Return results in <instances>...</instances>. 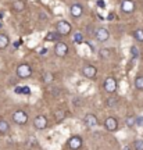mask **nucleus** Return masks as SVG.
Returning <instances> with one entry per match:
<instances>
[{
    "label": "nucleus",
    "mask_w": 143,
    "mask_h": 150,
    "mask_svg": "<svg viewBox=\"0 0 143 150\" xmlns=\"http://www.w3.org/2000/svg\"><path fill=\"white\" fill-rule=\"evenodd\" d=\"M93 38H96V40L100 43H104L107 42L108 39H110V32H108V29L104 27H99L95 29V35Z\"/></svg>",
    "instance_id": "f257e3e1"
},
{
    "label": "nucleus",
    "mask_w": 143,
    "mask_h": 150,
    "mask_svg": "<svg viewBox=\"0 0 143 150\" xmlns=\"http://www.w3.org/2000/svg\"><path fill=\"white\" fill-rule=\"evenodd\" d=\"M32 75V68L29 64H20L17 67V76L18 78H22V79H25V78H29Z\"/></svg>",
    "instance_id": "f03ea898"
},
{
    "label": "nucleus",
    "mask_w": 143,
    "mask_h": 150,
    "mask_svg": "<svg viewBox=\"0 0 143 150\" xmlns=\"http://www.w3.org/2000/svg\"><path fill=\"white\" fill-rule=\"evenodd\" d=\"M13 121L18 125H25L28 122V114L24 110H17L13 112Z\"/></svg>",
    "instance_id": "7ed1b4c3"
},
{
    "label": "nucleus",
    "mask_w": 143,
    "mask_h": 150,
    "mask_svg": "<svg viewBox=\"0 0 143 150\" xmlns=\"http://www.w3.org/2000/svg\"><path fill=\"white\" fill-rule=\"evenodd\" d=\"M56 28H57V32L61 35V36H67V35H69L71 33V24H69L68 21H65V20H63V21H58L57 25H56Z\"/></svg>",
    "instance_id": "20e7f679"
},
{
    "label": "nucleus",
    "mask_w": 143,
    "mask_h": 150,
    "mask_svg": "<svg viewBox=\"0 0 143 150\" xmlns=\"http://www.w3.org/2000/svg\"><path fill=\"white\" fill-rule=\"evenodd\" d=\"M103 88L107 93H114L117 91V79L114 76H107L103 82Z\"/></svg>",
    "instance_id": "39448f33"
},
{
    "label": "nucleus",
    "mask_w": 143,
    "mask_h": 150,
    "mask_svg": "<svg viewBox=\"0 0 143 150\" xmlns=\"http://www.w3.org/2000/svg\"><path fill=\"white\" fill-rule=\"evenodd\" d=\"M54 53H56L57 57H65L68 54V45L58 40L56 43V46H54Z\"/></svg>",
    "instance_id": "423d86ee"
},
{
    "label": "nucleus",
    "mask_w": 143,
    "mask_h": 150,
    "mask_svg": "<svg viewBox=\"0 0 143 150\" xmlns=\"http://www.w3.org/2000/svg\"><path fill=\"white\" fill-rule=\"evenodd\" d=\"M82 145H84V140L78 135H74L68 139V147L71 150H79L82 147Z\"/></svg>",
    "instance_id": "0eeeda50"
},
{
    "label": "nucleus",
    "mask_w": 143,
    "mask_h": 150,
    "mask_svg": "<svg viewBox=\"0 0 143 150\" xmlns=\"http://www.w3.org/2000/svg\"><path fill=\"white\" fill-rule=\"evenodd\" d=\"M33 125H35V128L39 129V131H43V129L47 128V118L45 117V115H36L35 120H33Z\"/></svg>",
    "instance_id": "6e6552de"
},
{
    "label": "nucleus",
    "mask_w": 143,
    "mask_h": 150,
    "mask_svg": "<svg viewBox=\"0 0 143 150\" xmlns=\"http://www.w3.org/2000/svg\"><path fill=\"white\" fill-rule=\"evenodd\" d=\"M104 128L108 132H115L117 129H118V121H117V118L107 117L106 121H104Z\"/></svg>",
    "instance_id": "1a4fd4ad"
},
{
    "label": "nucleus",
    "mask_w": 143,
    "mask_h": 150,
    "mask_svg": "<svg viewBox=\"0 0 143 150\" xmlns=\"http://www.w3.org/2000/svg\"><path fill=\"white\" fill-rule=\"evenodd\" d=\"M69 14L72 18H81L82 14H84V7L78 3H74V4L69 6Z\"/></svg>",
    "instance_id": "9d476101"
},
{
    "label": "nucleus",
    "mask_w": 143,
    "mask_h": 150,
    "mask_svg": "<svg viewBox=\"0 0 143 150\" xmlns=\"http://www.w3.org/2000/svg\"><path fill=\"white\" fill-rule=\"evenodd\" d=\"M84 124H85L88 128H96V127L99 125V121H97L96 115H93V114H86L85 118H84Z\"/></svg>",
    "instance_id": "9b49d317"
},
{
    "label": "nucleus",
    "mask_w": 143,
    "mask_h": 150,
    "mask_svg": "<svg viewBox=\"0 0 143 150\" xmlns=\"http://www.w3.org/2000/svg\"><path fill=\"white\" fill-rule=\"evenodd\" d=\"M82 74L85 75L86 78H89V79H92V78H95L96 75H97V68H96L95 65H85L84 68H82Z\"/></svg>",
    "instance_id": "f8f14e48"
},
{
    "label": "nucleus",
    "mask_w": 143,
    "mask_h": 150,
    "mask_svg": "<svg viewBox=\"0 0 143 150\" xmlns=\"http://www.w3.org/2000/svg\"><path fill=\"white\" fill-rule=\"evenodd\" d=\"M121 10L122 13H127V14H131L135 11V3L133 0H124L121 3Z\"/></svg>",
    "instance_id": "ddd939ff"
},
{
    "label": "nucleus",
    "mask_w": 143,
    "mask_h": 150,
    "mask_svg": "<svg viewBox=\"0 0 143 150\" xmlns=\"http://www.w3.org/2000/svg\"><path fill=\"white\" fill-rule=\"evenodd\" d=\"M61 39V35L56 31V32H49L45 38V40H47V42H58Z\"/></svg>",
    "instance_id": "4468645a"
},
{
    "label": "nucleus",
    "mask_w": 143,
    "mask_h": 150,
    "mask_svg": "<svg viewBox=\"0 0 143 150\" xmlns=\"http://www.w3.org/2000/svg\"><path fill=\"white\" fill-rule=\"evenodd\" d=\"M10 45V38L7 36L6 33H0V50L6 49Z\"/></svg>",
    "instance_id": "2eb2a0df"
},
{
    "label": "nucleus",
    "mask_w": 143,
    "mask_h": 150,
    "mask_svg": "<svg viewBox=\"0 0 143 150\" xmlns=\"http://www.w3.org/2000/svg\"><path fill=\"white\" fill-rule=\"evenodd\" d=\"M8 131H10L8 122L6 120H3V118H0V135H6Z\"/></svg>",
    "instance_id": "dca6fc26"
},
{
    "label": "nucleus",
    "mask_w": 143,
    "mask_h": 150,
    "mask_svg": "<svg viewBox=\"0 0 143 150\" xmlns=\"http://www.w3.org/2000/svg\"><path fill=\"white\" fill-rule=\"evenodd\" d=\"M24 8H25V3L22 1V0H16L14 3H13V10L14 11H24Z\"/></svg>",
    "instance_id": "f3484780"
},
{
    "label": "nucleus",
    "mask_w": 143,
    "mask_h": 150,
    "mask_svg": "<svg viewBox=\"0 0 143 150\" xmlns=\"http://www.w3.org/2000/svg\"><path fill=\"white\" fill-rule=\"evenodd\" d=\"M65 115H67V112L64 111V110H57V111L54 112V118H56L57 122H63L64 120H65Z\"/></svg>",
    "instance_id": "a211bd4d"
},
{
    "label": "nucleus",
    "mask_w": 143,
    "mask_h": 150,
    "mask_svg": "<svg viewBox=\"0 0 143 150\" xmlns=\"http://www.w3.org/2000/svg\"><path fill=\"white\" fill-rule=\"evenodd\" d=\"M42 79H43V82H45V83H52V82H53V79H54V75L52 74V72H45Z\"/></svg>",
    "instance_id": "6ab92c4d"
},
{
    "label": "nucleus",
    "mask_w": 143,
    "mask_h": 150,
    "mask_svg": "<svg viewBox=\"0 0 143 150\" xmlns=\"http://www.w3.org/2000/svg\"><path fill=\"white\" fill-rule=\"evenodd\" d=\"M106 106L108 108H115L117 106H118V100H117V99H114V97H111V99H107V100H106Z\"/></svg>",
    "instance_id": "aec40b11"
},
{
    "label": "nucleus",
    "mask_w": 143,
    "mask_h": 150,
    "mask_svg": "<svg viewBox=\"0 0 143 150\" xmlns=\"http://www.w3.org/2000/svg\"><path fill=\"white\" fill-rule=\"evenodd\" d=\"M99 56H100V59H103V60L108 59V57H110V50H108L107 47L100 49V52H99Z\"/></svg>",
    "instance_id": "412c9836"
},
{
    "label": "nucleus",
    "mask_w": 143,
    "mask_h": 150,
    "mask_svg": "<svg viewBox=\"0 0 143 150\" xmlns=\"http://www.w3.org/2000/svg\"><path fill=\"white\" fill-rule=\"evenodd\" d=\"M135 88H136L138 91H143V76L142 75L135 79Z\"/></svg>",
    "instance_id": "4be33fe9"
},
{
    "label": "nucleus",
    "mask_w": 143,
    "mask_h": 150,
    "mask_svg": "<svg viewBox=\"0 0 143 150\" xmlns=\"http://www.w3.org/2000/svg\"><path fill=\"white\" fill-rule=\"evenodd\" d=\"M133 38L138 40V42H143V29H136L133 32Z\"/></svg>",
    "instance_id": "5701e85b"
},
{
    "label": "nucleus",
    "mask_w": 143,
    "mask_h": 150,
    "mask_svg": "<svg viewBox=\"0 0 143 150\" xmlns=\"http://www.w3.org/2000/svg\"><path fill=\"white\" fill-rule=\"evenodd\" d=\"M135 115H131V117H127V120H125V125H127L128 128H132V127H135Z\"/></svg>",
    "instance_id": "b1692460"
},
{
    "label": "nucleus",
    "mask_w": 143,
    "mask_h": 150,
    "mask_svg": "<svg viewBox=\"0 0 143 150\" xmlns=\"http://www.w3.org/2000/svg\"><path fill=\"white\" fill-rule=\"evenodd\" d=\"M131 54H132V59L136 60V59H139L140 52H139V49L136 47V46H132V47H131Z\"/></svg>",
    "instance_id": "393cba45"
},
{
    "label": "nucleus",
    "mask_w": 143,
    "mask_h": 150,
    "mask_svg": "<svg viewBox=\"0 0 143 150\" xmlns=\"http://www.w3.org/2000/svg\"><path fill=\"white\" fill-rule=\"evenodd\" d=\"M82 42H84V35L81 32H76L74 35V43H78V45H79V43H82Z\"/></svg>",
    "instance_id": "a878e982"
},
{
    "label": "nucleus",
    "mask_w": 143,
    "mask_h": 150,
    "mask_svg": "<svg viewBox=\"0 0 143 150\" xmlns=\"http://www.w3.org/2000/svg\"><path fill=\"white\" fill-rule=\"evenodd\" d=\"M133 147H135V150H143V140L136 139L133 142Z\"/></svg>",
    "instance_id": "bb28decb"
},
{
    "label": "nucleus",
    "mask_w": 143,
    "mask_h": 150,
    "mask_svg": "<svg viewBox=\"0 0 143 150\" xmlns=\"http://www.w3.org/2000/svg\"><path fill=\"white\" fill-rule=\"evenodd\" d=\"M72 104L75 107H81L82 106V99L81 97H72Z\"/></svg>",
    "instance_id": "cd10ccee"
},
{
    "label": "nucleus",
    "mask_w": 143,
    "mask_h": 150,
    "mask_svg": "<svg viewBox=\"0 0 143 150\" xmlns=\"http://www.w3.org/2000/svg\"><path fill=\"white\" fill-rule=\"evenodd\" d=\"M135 125L142 127V125H143V117H136V118H135Z\"/></svg>",
    "instance_id": "c85d7f7f"
},
{
    "label": "nucleus",
    "mask_w": 143,
    "mask_h": 150,
    "mask_svg": "<svg viewBox=\"0 0 143 150\" xmlns=\"http://www.w3.org/2000/svg\"><path fill=\"white\" fill-rule=\"evenodd\" d=\"M21 95H31V89H29L28 86H22Z\"/></svg>",
    "instance_id": "c756f323"
},
{
    "label": "nucleus",
    "mask_w": 143,
    "mask_h": 150,
    "mask_svg": "<svg viewBox=\"0 0 143 150\" xmlns=\"http://www.w3.org/2000/svg\"><path fill=\"white\" fill-rule=\"evenodd\" d=\"M21 91H22V86H17L16 88V93H18V95H21Z\"/></svg>",
    "instance_id": "7c9ffc66"
},
{
    "label": "nucleus",
    "mask_w": 143,
    "mask_h": 150,
    "mask_svg": "<svg viewBox=\"0 0 143 150\" xmlns=\"http://www.w3.org/2000/svg\"><path fill=\"white\" fill-rule=\"evenodd\" d=\"M97 4H99V7L103 8V7H104V1H103V0H99V1H97Z\"/></svg>",
    "instance_id": "2f4dec72"
},
{
    "label": "nucleus",
    "mask_w": 143,
    "mask_h": 150,
    "mask_svg": "<svg viewBox=\"0 0 143 150\" xmlns=\"http://www.w3.org/2000/svg\"><path fill=\"white\" fill-rule=\"evenodd\" d=\"M122 150H131V149H129V146H124V147H122Z\"/></svg>",
    "instance_id": "473e14b6"
},
{
    "label": "nucleus",
    "mask_w": 143,
    "mask_h": 150,
    "mask_svg": "<svg viewBox=\"0 0 143 150\" xmlns=\"http://www.w3.org/2000/svg\"><path fill=\"white\" fill-rule=\"evenodd\" d=\"M3 17H4V13H3V11H0V18H3Z\"/></svg>",
    "instance_id": "72a5a7b5"
},
{
    "label": "nucleus",
    "mask_w": 143,
    "mask_h": 150,
    "mask_svg": "<svg viewBox=\"0 0 143 150\" xmlns=\"http://www.w3.org/2000/svg\"><path fill=\"white\" fill-rule=\"evenodd\" d=\"M0 28H1V22H0Z\"/></svg>",
    "instance_id": "f704fd0d"
}]
</instances>
